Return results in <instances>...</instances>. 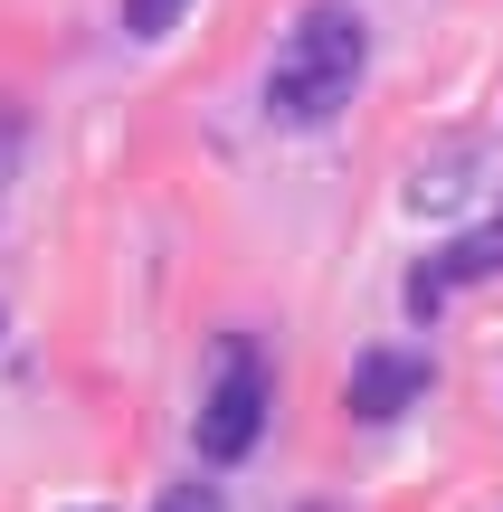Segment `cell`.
Returning a JSON list of instances; mask_svg holds the SVG:
<instances>
[{
    "mask_svg": "<svg viewBox=\"0 0 503 512\" xmlns=\"http://www.w3.org/2000/svg\"><path fill=\"white\" fill-rule=\"evenodd\" d=\"M428 266H437V285H485V275H503V219L475 228V238H456L447 256H428Z\"/></svg>",
    "mask_w": 503,
    "mask_h": 512,
    "instance_id": "obj_5",
    "label": "cell"
},
{
    "mask_svg": "<svg viewBox=\"0 0 503 512\" xmlns=\"http://www.w3.org/2000/svg\"><path fill=\"white\" fill-rule=\"evenodd\" d=\"M361 67H371V19H361L352 0H323V10H304L295 29H285L276 67H266V114H276L285 133L333 124V114L352 105Z\"/></svg>",
    "mask_w": 503,
    "mask_h": 512,
    "instance_id": "obj_1",
    "label": "cell"
},
{
    "mask_svg": "<svg viewBox=\"0 0 503 512\" xmlns=\"http://www.w3.org/2000/svg\"><path fill=\"white\" fill-rule=\"evenodd\" d=\"M437 304H447V285H437V266H418V275H409V313H418V323H428Z\"/></svg>",
    "mask_w": 503,
    "mask_h": 512,
    "instance_id": "obj_7",
    "label": "cell"
},
{
    "mask_svg": "<svg viewBox=\"0 0 503 512\" xmlns=\"http://www.w3.org/2000/svg\"><path fill=\"white\" fill-rule=\"evenodd\" d=\"M152 512H219V494H209V484H171Z\"/></svg>",
    "mask_w": 503,
    "mask_h": 512,
    "instance_id": "obj_8",
    "label": "cell"
},
{
    "mask_svg": "<svg viewBox=\"0 0 503 512\" xmlns=\"http://www.w3.org/2000/svg\"><path fill=\"white\" fill-rule=\"evenodd\" d=\"M190 437H200V465H238L247 446L266 437V361L247 342H228V361H219V380H209Z\"/></svg>",
    "mask_w": 503,
    "mask_h": 512,
    "instance_id": "obj_2",
    "label": "cell"
},
{
    "mask_svg": "<svg viewBox=\"0 0 503 512\" xmlns=\"http://www.w3.org/2000/svg\"><path fill=\"white\" fill-rule=\"evenodd\" d=\"M428 380H437V370L418 361V351H361V361H352V418L361 427H390L399 408L428 399Z\"/></svg>",
    "mask_w": 503,
    "mask_h": 512,
    "instance_id": "obj_3",
    "label": "cell"
},
{
    "mask_svg": "<svg viewBox=\"0 0 503 512\" xmlns=\"http://www.w3.org/2000/svg\"><path fill=\"white\" fill-rule=\"evenodd\" d=\"M10 143H19V133H10V124H0V162H10Z\"/></svg>",
    "mask_w": 503,
    "mask_h": 512,
    "instance_id": "obj_9",
    "label": "cell"
},
{
    "mask_svg": "<svg viewBox=\"0 0 503 512\" xmlns=\"http://www.w3.org/2000/svg\"><path fill=\"white\" fill-rule=\"evenodd\" d=\"M466 200H475V152H466V143L428 152L418 181H409V209H418V219H437V209H466Z\"/></svg>",
    "mask_w": 503,
    "mask_h": 512,
    "instance_id": "obj_4",
    "label": "cell"
},
{
    "mask_svg": "<svg viewBox=\"0 0 503 512\" xmlns=\"http://www.w3.org/2000/svg\"><path fill=\"white\" fill-rule=\"evenodd\" d=\"M181 10H190V0H124V29L133 38H162V29H181Z\"/></svg>",
    "mask_w": 503,
    "mask_h": 512,
    "instance_id": "obj_6",
    "label": "cell"
}]
</instances>
